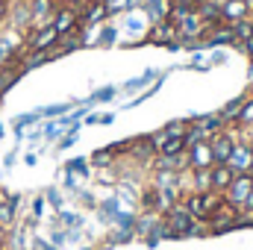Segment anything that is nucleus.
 I'll return each instance as SVG.
<instances>
[{
    "instance_id": "obj_1",
    "label": "nucleus",
    "mask_w": 253,
    "mask_h": 250,
    "mask_svg": "<svg viewBox=\"0 0 253 250\" xmlns=\"http://www.w3.org/2000/svg\"><path fill=\"white\" fill-rule=\"evenodd\" d=\"M221 200H224V197H221L218 191H191L183 206L191 212L194 221H203V224H206V221L212 218V212L221 206Z\"/></svg>"
},
{
    "instance_id": "obj_2",
    "label": "nucleus",
    "mask_w": 253,
    "mask_h": 250,
    "mask_svg": "<svg viewBox=\"0 0 253 250\" xmlns=\"http://www.w3.org/2000/svg\"><path fill=\"white\" fill-rule=\"evenodd\" d=\"M194 218H191V212L183 206V203H174L168 212H165V233L168 236H189L194 233Z\"/></svg>"
},
{
    "instance_id": "obj_3",
    "label": "nucleus",
    "mask_w": 253,
    "mask_h": 250,
    "mask_svg": "<svg viewBox=\"0 0 253 250\" xmlns=\"http://www.w3.org/2000/svg\"><path fill=\"white\" fill-rule=\"evenodd\" d=\"M50 24H53V30L59 33V39H62V36H74V33H80V30H83L80 6H56Z\"/></svg>"
},
{
    "instance_id": "obj_4",
    "label": "nucleus",
    "mask_w": 253,
    "mask_h": 250,
    "mask_svg": "<svg viewBox=\"0 0 253 250\" xmlns=\"http://www.w3.org/2000/svg\"><path fill=\"white\" fill-rule=\"evenodd\" d=\"M56 44H59V33L53 30V24H42V27L30 30V39H27V50L30 53H47Z\"/></svg>"
},
{
    "instance_id": "obj_5",
    "label": "nucleus",
    "mask_w": 253,
    "mask_h": 250,
    "mask_svg": "<svg viewBox=\"0 0 253 250\" xmlns=\"http://www.w3.org/2000/svg\"><path fill=\"white\" fill-rule=\"evenodd\" d=\"M236 135L230 132V129H221V132H215V135H209V147H212V159H215V165H227V159L233 156V150H236Z\"/></svg>"
},
{
    "instance_id": "obj_6",
    "label": "nucleus",
    "mask_w": 253,
    "mask_h": 250,
    "mask_svg": "<svg viewBox=\"0 0 253 250\" xmlns=\"http://www.w3.org/2000/svg\"><path fill=\"white\" fill-rule=\"evenodd\" d=\"M251 191H253V177H251V174H236V180H233L230 188L224 191V200H227L230 206L242 209V206H245V200L251 197Z\"/></svg>"
},
{
    "instance_id": "obj_7",
    "label": "nucleus",
    "mask_w": 253,
    "mask_h": 250,
    "mask_svg": "<svg viewBox=\"0 0 253 250\" xmlns=\"http://www.w3.org/2000/svg\"><path fill=\"white\" fill-rule=\"evenodd\" d=\"M186 156H189V168L191 171H200V168H212V165H215V159H212V147H209V138L191 144L189 150H186Z\"/></svg>"
},
{
    "instance_id": "obj_8",
    "label": "nucleus",
    "mask_w": 253,
    "mask_h": 250,
    "mask_svg": "<svg viewBox=\"0 0 253 250\" xmlns=\"http://www.w3.org/2000/svg\"><path fill=\"white\" fill-rule=\"evenodd\" d=\"M227 165H230L236 174H251V171H253V144L239 141V144H236V150H233V156L227 159Z\"/></svg>"
},
{
    "instance_id": "obj_9",
    "label": "nucleus",
    "mask_w": 253,
    "mask_h": 250,
    "mask_svg": "<svg viewBox=\"0 0 253 250\" xmlns=\"http://www.w3.org/2000/svg\"><path fill=\"white\" fill-rule=\"evenodd\" d=\"M221 6V21L224 24H239L245 18H251V6L245 0H218Z\"/></svg>"
},
{
    "instance_id": "obj_10",
    "label": "nucleus",
    "mask_w": 253,
    "mask_h": 250,
    "mask_svg": "<svg viewBox=\"0 0 253 250\" xmlns=\"http://www.w3.org/2000/svg\"><path fill=\"white\" fill-rule=\"evenodd\" d=\"M30 3V15H33V27L50 24L53 12H56V0H27Z\"/></svg>"
},
{
    "instance_id": "obj_11",
    "label": "nucleus",
    "mask_w": 253,
    "mask_h": 250,
    "mask_svg": "<svg viewBox=\"0 0 253 250\" xmlns=\"http://www.w3.org/2000/svg\"><path fill=\"white\" fill-rule=\"evenodd\" d=\"M203 0H168V21H180L186 15H197Z\"/></svg>"
},
{
    "instance_id": "obj_12",
    "label": "nucleus",
    "mask_w": 253,
    "mask_h": 250,
    "mask_svg": "<svg viewBox=\"0 0 253 250\" xmlns=\"http://www.w3.org/2000/svg\"><path fill=\"white\" fill-rule=\"evenodd\" d=\"M177 27L171 21H162V24H153V33H150V42L153 44H168V47H177Z\"/></svg>"
},
{
    "instance_id": "obj_13",
    "label": "nucleus",
    "mask_w": 253,
    "mask_h": 250,
    "mask_svg": "<svg viewBox=\"0 0 253 250\" xmlns=\"http://www.w3.org/2000/svg\"><path fill=\"white\" fill-rule=\"evenodd\" d=\"M15 56H24V53H21V42H18V36H12V33H0V68L9 62V59H15Z\"/></svg>"
},
{
    "instance_id": "obj_14",
    "label": "nucleus",
    "mask_w": 253,
    "mask_h": 250,
    "mask_svg": "<svg viewBox=\"0 0 253 250\" xmlns=\"http://www.w3.org/2000/svg\"><path fill=\"white\" fill-rule=\"evenodd\" d=\"M103 18H109L103 0H85V6H80V21L83 24H97Z\"/></svg>"
},
{
    "instance_id": "obj_15",
    "label": "nucleus",
    "mask_w": 253,
    "mask_h": 250,
    "mask_svg": "<svg viewBox=\"0 0 253 250\" xmlns=\"http://www.w3.org/2000/svg\"><path fill=\"white\" fill-rule=\"evenodd\" d=\"M209 174H212V191H221V194H224V191L230 188V183L236 180V171H233L230 165H212Z\"/></svg>"
},
{
    "instance_id": "obj_16",
    "label": "nucleus",
    "mask_w": 253,
    "mask_h": 250,
    "mask_svg": "<svg viewBox=\"0 0 253 250\" xmlns=\"http://www.w3.org/2000/svg\"><path fill=\"white\" fill-rule=\"evenodd\" d=\"M206 44H236V36H233V27L230 24H215L209 33H206Z\"/></svg>"
},
{
    "instance_id": "obj_17",
    "label": "nucleus",
    "mask_w": 253,
    "mask_h": 250,
    "mask_svg": "<svg viewBox=\"0 0 253 250\" xmlns=\"http://www.w3.org/2000/svg\"><path fill=\"white\" fill-rule=\"evenodd\" d=\"M141 12L150 18V24H162L168 21V0H144Z\"/></svg>"
},
{
    "instance_id": "obj_18",
    "label": "nucleus",
    "mask_w": 253,
    "mask_h": 250,
    "mask_svg": "<svg viewBox=\"0 0 253 250\" xmlns=\"http://www.w3.org/2000/svg\"><path fill=\"white\" fill-rule=\"evenodd\" d=\"M186 150H189V147H186V135L165 138V141L156 144V156H180V153H186Z\"/></svg>"
},
{
    "instance_id": "obj_19",
    "label": "nucleus",
    "mask_w": 253,
    "mask_h": 250,
    "mask_svg": "<svg viewBox=\"0 0 253 250\" xmlns=\"http://www.w3.org/2000/svg\"><path fill=\"white\" fill-rule=\"evenodd\" d=\"M245 100L248 97H236V100H230L221 112H218V118L224 121V124H230V121H239V115H242V106H245Z\"/></svg>"
},
{
    "instance_id": "obj_20",
    "label": "nucleus",
    "mask_w": 253,
    "mask_h": 250,
    "mask_svg": "<svg viewBox=\"0 0 253 250\" xmlns=\"http://www.w3.org/2000/svg\"><path fill=\"white\" fill-rule=\"evenodd\" d=\"M230 27H233L236 44H245V42L253 36V21H251V18H245V21H239V24H230Z\"/></svg>"
},
{
    "instance_id": "obj_21",
    "label": "nucleus",
    "mask_w": 253,
    "mask_h": 250,
    "mask_svg": "<svg viewBox=\"0 0 253 250\" xmlns=\"http://www.w3.org/2000/svg\"><path fill=\"white\" fill-rule=\"evenodd\" d=\"M212 168H200V171H191L194 174V191H212Z\"/></svg>"
},
{
    "instance_id": "obj_22",
    "label": "nucleus",
    "mask_w": 253,
    "mask_h": 250,
    "mask_svg": "<svg viewBox=\"0 0 253 250\" xmlns=\"http://www.w3.org/2000/svg\"><path fill=\"white\" fill-rule=\"evenodd\" d=\"M15 206H18V200H0V227L3 230L15 221Z\"/></svg>"
},
{
    "instance_id": "obj_23",
    "label": "nucleus",
    "mask_w": 253,
    "mask_h": 250,
    "mask_svg": "<svg viewBox=\"0 0 253 250\" xmlns=\"http://www.w3.org/2000/svg\"><path fill=\"white\" fill-rule=\"evenodd\" d=\"M189 126H191V121H171L168 126H162V135L165 138H177V135H186Z\"/></svg>"
},
{
    "instance_id": "obj_24",
    "label": "nucleus",
    "mask_w": 253,
    "mask_h": 250,
    "mask_svg": "<svg viewBox=\"0 0 253 250\" xmlns=\"http://www.w3.org/2000/svg\"><path fill=\"white\" fill-rule=\"evenodd\" d=\"M239 124H242V126H253V97H248V100H245L242 115H239Z\"/></svg>"
},
{
    "instance_id": "obj_25",
    "label": "nucleus",
    "mask_w": 253,
    "mask_h": 250,
    "mask_svg": "<svg viewBox=\"0 0 253 250\" xmlns=\"http://www.w3.org/2000/svg\"><path fill=\"white\" fill-rule=\"evenodd\" d=\"M112 159H115L112 147H109V150H103V153H94V156H91V162H94V165H109Z\"/></svg>"
},
{
    "instance_id": "obj_26",
    "label": "nucleus",
    "mask_w": 253,
    "mask_h": 250,
    "mask_svg": "<svg viewBox=\"0 0 253 250\" xmlns=\"http://www.w3.org/2000/svg\"><path fill=\"white\" fill-rule=\"evenodd\" d=\"M6 15H9V6H6V0H0V24L6 21Z\"/></svg>"
},
{
    "instance_id": "obj_27",
    "label": "nucleus",
    "mask_w": 253,
    "mask_h": 250,
    "mask_svg": "<svg viewBox=\"0 0 253 250\" xmlns=\"http://www.w3.org/2000/svg\"><path fill=\"white\" fill-rule=\"evenodd\" d=\"M56 3H59V6H80L83 0H56Z\"/></svg>"
},
{
    "instance_id": "obj_28",
    "label": "nucleus",
    "mask_w": 253,
    "mask_h": 250,
    "mask_svg": "<svg viewBox=\"0 0 253 250\" xmlns=\"http://www.w3.org/2000/svg\"><path fill=\"white\" fill-rule=\"evenodd\" d=\"M242 47H245V50H248V53H251V56H253V36H251V39H248V42H245V44H242Z\"/></svg>"
},
{
    "instance_id": "obj_29",
    "label": "nucleus",
    "mask_w": 253,
    "mask_h": 250,
    "mask_svg": "<svg viewBox=\"0 0 253 250\" xmlns=\"http://www.w3.org/2000/svg\"><path fill=\"white\" fill-rule=\"evenodd\" d=\"M3 245H6V230L0 227V248H3Z\"/></svg>"
},
{
    "instance_id": "obj_30",
    "label": "nucleus",
    "mask_w": 253,
    "mask_h": 250,
    "mask_svg": "<svg viewBox=\"0 0 253 250\" xmlns=\"http://www.w3.org/2000/svg\"><path fill=\"white\" fill-rule=\"evenodd\" d=\"M0 94H3V71H0Z\"/></svg>"
}]
</instances>
